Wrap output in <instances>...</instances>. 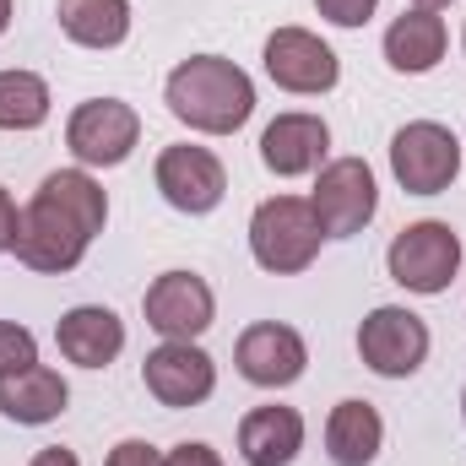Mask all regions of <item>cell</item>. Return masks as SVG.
<instances>
[{"label":"cell","instance_id":"20","mask_svg":"<svg viewBox=\"0 0 466 466\" xmlns=\"http://www.w3.org/2000/svg\"><path fill=\"white\" fill-rule=\"evenodd\" d=\"M60 33L82 49H119L130 38V0H60Z\"/></svg>","mask_w":466,"mask_h":466},{"label":"cell","instance_id":"30","mask_svg":"<svg viewBox=\"0 0 466 466\" xmlns=\"http://www.w3.org/2000/svg\"><path fill=\"white\" fill-rule=\"evenodd\" d=\"M461 418H466V390H461Z\"/></svg>","mask_w":466,"mask_h":466},{"label":"cell","instance_id":"13","mask_svg":"<svg viewBox=\"0 0 466 466\" xmlns=\"http://www.w3.org/2000/svg\"><path fill=\"white\" fill-rule=\"evenodd\" d=\"M233 363H238V374H244L249 385L282 390V385H293V380L304 374L309 348H304V337H299L293 326H282V320H255V326H244V337H238V348H233Z\"/></svg>","mask_w":466,"mask_h":466},{"label":"cell","instance_id":"28","mask_svg":"<svg viewBox=\"0 0 466 466\" xmlns=\"http://www.w3.org/2000/svg\"><path fill=\"white\" fill-rule=\"evenodd\" d=\"M418 11H445V5H456V0H412Z\"/></svg>","mask_w":466,"mask_h":466},{"label":"cell","instance_id":"29","mask_svg":"<svg viewBox=\"0 0 466 466\" xmlns=\"http://www.w3.org/2000/svg\"><path fill=\"white\" fill-rule=\"evenodd\" d=\"M11 27V0H0V33Z\"/></svg>","mask_w":466,"mask_h":466},{"label":"cell","instance_id":"27","mask_svg":"<svg viewBox=\"0 0 466 466\" xmlns=\"http://www.w3.org/2000/svg\"><path fill=\"white\" fill-rule=\"evenodd\" d=\"M27 466H82V461H76L66 445H44V451H38V456H33Z\"/></svg>","mask_w":466,"mask_h":466},{"label":"cell","instance_id":"6","mask_svg":"<svg viewBox=\"0 0 466 466\" xmlns=\"http://www.w3.org/2000/svg\"><path fill=\"white\" fill-rule=\"evenodd\" d=\"M358 358H363V369H374L380 380H407V374H418L423 358H429V326H423V315H412V309H401V304L369 309L363 326H358Z\"/></svg>","mask_w":466,"mask_h":466},{"label":"cell","instance_id":"17","mask_svg":"<svg viewBox=\"0 0 466 466\" xmlns=\"http://www.w3.org/2000/svg\"><path fill=\"white\" fill-rule=\"evenodd\" d=\"M304 451V418L299 407H255L238 423V456L244 466H293Z\"/></svg>","mask_w":466,"mask_h":466},{"label":"cell","instance_id":"2","mask_svg":"<svg viewBox=\"0 0 466 466\" xmlns=\"http://www.w3.org/2000/svg\"><path fill=\"white\" fill-rule=\"evenodd\" d=\"M168 115L201 136H233L255 115V82L223 55H190L163 82Z\"/></svg>","mask_w":466,"mask_h":466},{"label":"cell","instance_id":"16","mask_svg":"<svg viewBox=\"0 0 466 466\" xmlns=\"http://www.w3.org/2000/svg\"><path fill=\"white\" fill-rule=\"evenodd\" d=\"M66 401H71V385H66L60 369H49V363H27V369H16V374H0V412H5L11 423H22V429L55 423V418L66 412Z\"/></svg>","mask_w":466,"mask_h":466},{"label":"cell","instance_id":"3","mask_svg":"<svg viewBox=\"0 0 466 466\" xmlns=\"http://www.w3.org/2000/svg\"><path fill=\"white\" fill-rule=\"evenodd\" d=\"M320 218L304 196H271L255 207L249 218V255L260 271L271 277H293V271H309L315 255H320Z\"/></svg>","mask_w":466,"mask_h":466},{"label":"cell","instance_id":"18","mask_svg":"<svg viewBox=\"0 0 466 466\" xmlns=\"http://www.w3.org/2000/svg\"><path fill=\"white\" fill-rule=\"evenodd\" d=\"M445 44H451V33H445V16L440 11H401L390 27H385V60H390V71H401V76H423V71H434L440 60H445Z\"/></svg>","mask_w":466,"mask_h":466},{"label":"cell","instance_id":"15","mask_svg":"<svg viewBox=\"0 0 466 466\" xmlns=\"http://www.w3.org/2000/svg\"><path fill=\"white\" fill-rule=\"evenodd\" d=\"M55 342L76 369H109L125 352V320L115 309H104V304H76V309L60 315Z\"/></svg>","mask_w":466,"mask_h":466},{"label":"cell","instance_id":"9","mask_svg":"<svg viewBox=\"0 0 466 466\" xmlns=\"http://www.w3.org/2000/svg\"><path fill=\"white\" fill-rule=\"evenodd\" d=\"M266 76L282 87V93H299V98H315V93H331L342 82V60L326 38H315L309 27H277L266 38Z\"/></svg>","mask_w":466,"mask_h":466},{"label":"cell","instance_id":"22","mask_svg":"<svg viewBox=\"0 0 466 466\" xmlns=\"http://www.w3.org/2000/svg\"><path fill=\"white\" fill-rule=\"evenodd\" d=\"M27 363H38V337L16 320H0V374H16Z\"/></svg>","mask_w":466,"mask_h":466},{"label":"cell","instance_id":"11","mask_svg":"<svg viewBox=\"0 0 466 466\" xmlns=\"http://www.w3.org/2000/svg\"><path fill=\"white\" fill-rule=\"evenodd\" d=\"M141 309H147V326L163 342H196L218 320V299H212L207 277H196V271H163L147 288Z\"/></svg>","mask_w":466,"mask_h":466},{"label":"cell","instance_id":"21","mask_svg":"<svg viewBox=\"0 0 466 466\" xmlns=\"http://www.w3.org/2000/svg\"><path fill=\"white\" fill-rule=\"evenodd\" d=\"M49 119V82L38 71H0V130H38Z\"/></svg>","mask_w":466,"mask_h":466},{"label":"cell","instance_id":"14","mask_svg":"<svg viewBox=\"0 0 466 466\" xmlns=\"http://www.w3.org/2000/svg\"><path fill=\"white\" fill-rule=\"evenodd\" d=\"M326 147H331V125L320 115H277L260 130V163L277 179L315 174L326 163Z\"/></svg>","mask_w":466,"mask_h":466},{"label":"cell","instance_id":"8","mask_svg":"<svg viewBox=\"0 0 466 466\" xmlns=\"http://www.w3.org/2000/svg\"><path fill=\"white\" fill-rule=\"evenodd\" d=\"M141 141V119L119 98H87L66 119V147L82 168H119Z\"/></svg>","mask_w":466,"mask_h":466},{"label":"cell","instance_id":"19","mask_svg":"<svg viewBox=\"0 0 466 466\" xmlns=\"http://www.w3.org/2000/svg\"><path fill=\"white\" fill-rule=\"evenodd\" d=\"M385 445V418L369 401H337L326 418V456L337 466H369Z\"/></svg>","mask_w":466,"mask_h":466},{"label":"cell","instance_id":"26","mask_svg":"<svg viewBox=\"0 0 466 466\" xmlns=\"http://www.w3.org/2000/svg\"><path fill=\"white\" fill-rule=\"evenodd\" d=\"M16 201H11V190L0 185V255H11V238H16Z\"/></svg>","mask_w":466,"mask_h":466},{"label":"cell","instance_id":"1","mask_svg":"<svg viewBox=\"0 0 466 466\" xmlns=\"http://www.w3.org/2000/svg\"><path fill=\"white\" fill-rule=\"evenodd\" d=\"M109 223V196L104 185L87 174V168H55L33 201L22 207L16 218V238H11V255L27 266V271H44V277H66L87 260L93 238Z\"/></svg>","mask_w":466,"mask_h":466},{"label":"cell","instance_id":"12","mask_svg":"<svg viewBox=\"0 0 466 466\" xmlns=\"http://www.w3.org/2000/svg\"><path fill=\"white\" fill-rule=\"evenodd\" d=\"M141 380H147L152 401L179 412V407H201L218 390V363H212V352H201L196 342H163V348L147 352Z\"/></svg>","mask_w":466,"mask_h":466},{"label":"cell","instance_id":"25","mask_svg":"<svg viewBox=\"0 0 466 466\" xmlns=\"http://www.w3.org/2000/svg\"><path fill=\"white\" fill-rule=\"evenodd\" d=\"M163 466H223V456L212 451V445H201V440H185V445H174Z\"/></svg>","mask_w":466,"mask_h":466},{"label":"cell","instance_id":"4","mask_svg":"<svg viewBox=\"0 0 466 466\" xmlns=\"http://www.w3.org/2000/svg\"><path fill=\"white\" fill-rule=\"evenodd\" d=\"M385 271H390L396 288L434 299L461 271V233L451 228V223H434V218L407 223V228L390 238V249H385Z\"/></svg>","mask_w":466,"mask_h":466},{"label":"cell","instance_id":"24","mask_svg":"<svg viewBox=\"0 0 466 466\" xmlns=\"http://www.w3.org/2000/svg\"><path fill=\"white\" fill-rule=\"evenodd\" d=\"M104 466H163V451L147 445V440H119Z\"/></svg>","mask_w":466,"mask_h":466},{"label":"cell","instance_id":"31","mask_svg":"<svg viewBox=\"0 0 466 466\" xmlns=\"http://www.w3.org/2000/svg\"><path fill=\"white\" fill-rule=\"evenodd\" d=\"M461 44H466V38H461Z\"/></svg>","mask_w":466,"mask_h":466},{"label":"cell","instance_id":"7","mask_svg":"<svg viewBox=\"0 0 466 466\" xmlns=\"http://www.w3.org/2000/svg\"><path fill=\"white\" fill-rule=\"evenodd\" d=\"M309 207H315L326 238H352V233H363L374 223V212H380L374 168H369L363 157H337V163H326L320 179H315Z\"/></svg>","mask_w":466,"mask_h":466},{"label":"cell","instance_id":"5","mask_svg":"<svg viewBox=\"0 0 466 466\" xmlns=\"http://www.w3.org/2000/svg\"><path fill=\"white\" fill-rule=\"evenodd\" d=\"M390 174L407 196H440L461 174V141L440 119H412L390 136Z\"/></svg>","mask_w":466,"mask_h":466},{"label":"cell","instance_id":"23","mask_svg":"<svg viewBox=\"0 0 466 466\" xmlns=\"http://www.w3.org/2000/svg\"><path fill=\"white\" fill-rule=\"evenodd\" d=\"M374 5H380V0H315V11H320L326 22H337V27H363V22L374 16Z\"/></svg>","mask_w":466,"mask_h":466},{"label":"cell","instance_id":"10","mask_svg":"<svg viewBox=\"0 0 466 466\" xmlns=\"http://www.w3.org/2000/svg\"><path fill=\"white\" fill-rule=\"evenodd\" d=\"M152 179H157L163 201H168L174 212H185V218H207V212H218V207H223V196H228V174H223L218 152L190 147V141L163 147V152H157V174H152Z\"/></svg>","mask_w":466,"mask_h":466}]
</instances>
